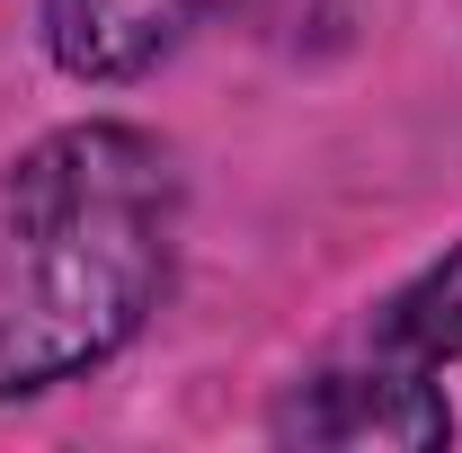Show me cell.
<instances>
[{"mask_svg": "<svg viewBox=\"0 0 462 453\" xmlns=\"http://www.w3.org/2000/svg\"><path fill=\"white\" fill-rule=\"evenodd\" d=\"M178 170L143 125H62L0 178V400L107 365L170 284Z\"/></svg>", "mask_w": 462, "mask_h": 453, "instance_id": "cell-1", "label": "cell"}, {"mask_svg": "<svg viewBox=\"0 0 462 453\" xmlns=\"http://www.w3.org/2000/svg\"><path fill=\"white\" fill-rule=\"evenodd\" d=\"M374 356H401V365H454L462 356V249H445L427 276H409L383 311H374Z\"/></svg>", "mask_w": 462, "mask_h": 453, "instance_id": "cell-4", "label": "cell"}, {"mask_svg": "<svg viewBox=\"0 0 462 453\" xmlns=\"http://www.w3.org/2000/svg\"><path fill=\"white\" fill-rule=\"evenodd\" d=\"M214 0H45V54L71 80H134L205 27Z\"/></svg>", "mask_w": 462, "mask_h": 453, "instance_id": "cell-3", "label": "cell"}, {"mask_svg": "<svg viewBox=\"0 0 462 453\" xmlns=\"http://www.w3.org/2000/svg\"><path fill=\"white\" fill-rule=\"evenodd\" d=\"M454 436V409L427 383V365L401 356H374L365 365H329V374H302L276 400V445H338V453H427Z\"/></svg>", "mask_w": 462, "mask_h": 453, "instance_id": "cell-2", "label": "cell"}]
</instances>
